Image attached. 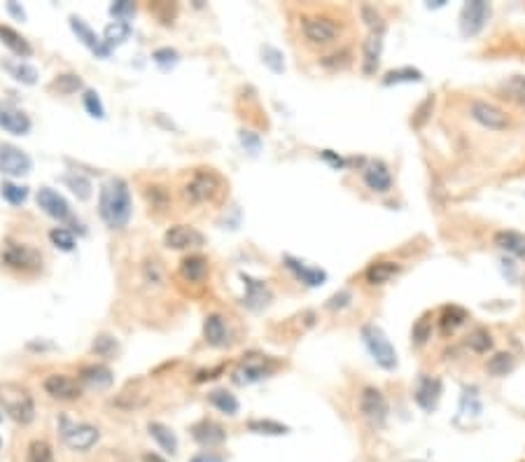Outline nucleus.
Segmentation results:
<instances>
[{"label": "nucleus", "mask_w": 525, "mask_h": 462, "mask_svg": "<svg viewBox=\"0 0 525 462\" xmlns=\"http://www.w3.org/2000/svg\"><path fill=\"white\" fill-rule=\"evenodd\" d=\"M98 213L113 229H122L131 220V191L122 178L108 180L98 194Z\"/></svg>", "instance_id": "obj_1"}, {"label": "nucleus", "mask_w": 525, "mask_h": 462, "mask_svg": "<svg viewBox=\"0 0 525 462\" xmlns=\"http://www.w3.org/2000/svg\"><path fill=\"white\" fill-rule=\"evenodd\" d=\"M0 406L21 425H28L36 418V404H33L31 392L16 383H0Z\"/></svg>", "instance_id": "obj_2"}, {"label": "nucleus", "mask_w": 525, "mask_h": 462, "mask_svg": "<svg viewBox=\"0 0 525 462\" xmlns=\"http://www.w3.org/2000/svg\"><path fill=\"white\" fill-rule=\"evenodd\" d=\"M362 339H364V346L369 348L371 357L376 359V364H380L383 369H395L397 367V352H395L393 343L388 341V336L383 334L380 327L364 325L362 327Z\"/></svg>", "instance_id": "obj_3"}, {"label": "nucleus", "mask_w": 525, "mask_h": 462, "mask_svg": "<svg viewBox=\"0 0 525 462\" xmlns=\"http://www.w3.org/2000/svg\"><path fill=\"white\" fill-rule=\"evenodd\" d=\"M301 31H303V38H306L311 45L325 47V45H332L336 40L338 23L334 19H329V16H306V19L301 21Z\"/></svg>", "instance_id": "obj_4"}, {"label": "nucleus", "mask_w": 525, "mask_h": 462, "mask_svg": "<svg viewBox=\"0 0 525 462\" xmlns=\"http://www.w3.org/2000/svg\"><path fill=\"white\" fill-rule=\"evenodd\" d=\"M271 372H274V362H271L269 357H261V355H250L239 362V367L234 369V383L236 385H252L261 381V378H266Z\"/></svg>", "instance_id": "obj_5"}, {"label": "nucleus", "mask_w": 525, "mask_h": 462, "mask_svg": "<svg viewBox=\"0 0 525 462\" xmlns=\"http://www.w3.org/2000/svg\"><path fill=\"white\" fill-rule=\"evenodd\" d=\"M3 264L16 268V271H38L42 266V255L31 246H19V243H10L3 250Z\"/></svg>", "instance_id": "obj_6"}, {"label": "nucleus", "mask_w": 525, "mask_h": 462, "mask_svg": "<svg viewBox=\"0 0 525 462\" xmlns=\"http://www.w3.org/2000/svg\"><path fill=\"white\" fill-rule=\"evenodd\" d=\"M360 411L371 427H383L388 420V401L376 388H364L360 394Z\"/></svg>", "instance_id": "obj_7"}, {"label": "nucleus", "mask_w": 525, "mask_h": 462, "mask_svg": "<svg viewBox=\"0 0 525 462\" xmlns=\"http://www.w3.org/2000/svg\"><path fill=\"white\" fill-rule=\"evenodd\" d=\"M33 168L31 157L24 149L10 145V142H0V173L12 175V178H21L28 175Z\"/></svg>", "instance_id": "obj_8"}, {"label": "nucleus", "mask_w": 525, "mask_h": 462, "mask_svg": "<svg viewBox=\"0 0 525 462\" xmlns=\"http://www.w3.org/2000/svg\"><path fill=\"white\" fill-rule=\"evenodd\" d=\"M490 16V5L484 0H469L464 3L460 12V31L462 36H477V33L486 26Z\"/></svg>", "instance_id": "obj_9"}, {"label": "nucleus", "mask_w": 525, "mask_h": 462, "mask_svg": "<svg viewBox=\"0 0 525 462\" xmlns=\"http://www.w3.org/2000/svg\"><path fill=\"white\" fill-rule=\"evenodd\" d=\"M42 388L49 394V397H54L58 401H73V399H80L82 397V385L75 381V378L66 376V374H52L45 378V383H42Z\"/></svg>", "instance_id": "obj_10"}, {"label": "nucleus", "mask_w": 525, "mask_h": 462, "mask_svg": "<svg viewBox=\"0 0 525 462\" xmlns=\"http://www.w3.org/2000/svg\"><path fill=\"white\" fill-rule=\"evenodd\" d=\"M217 189H219V178H217V175L210 173V171H201L187 182L184 194H187V199L192 201V204H201V201L213 199L217 194Z\"/></svg>", "instance_id": "obj_11"}, {"label": "nucleus", "mask_w": 525, "mask_h": 462, "mask_svg": "<svg viewBox=\"0 0 525 462\" xmlns=\"http://www.w3.org/2000/svg\"><path fill=\"white\" fill-rule=\"evenodd\" d=\"M164 243H166V248H171V250H187V248H201L203 243H206V238H203V233L194 229V226L175 224L164 233Z\"/></svg>", "instance_id": "obj_12"}, {"label": "nucleus", "mask_w": 525, "mask_h": 462, "mask_svg": "<svg viewBox=\"0 0 525 462\" xmlns=\"http://www.w3.org/2000/svg\"><path fill=\"white\" fill-rule=\"evenodd\" d=\"M63 425H66L63 427V441L73 451H89L98 441V430L94 425H87V423L68 425V420H63Z\"/></svg>", "instance_id": "obj_13"}, {"label": "nucleus", "mask_w": 525, "mask_h": 462, "mask_svg": "<svg viewBox=\"0 0 525 462\" xmlns=\"http://www.w3.org/2000/svg\"><path fill=\"white\" fill-rule=\"evenodd\" d=\"M469 112H472V117L481 126H486V129H493V131H502V129H506V124H509L506 115L499 110L497 105L486 103V100H474L472 107H469Z\"/></svg>", "instance_id": "obj_14"}, {"label": "nucleus", "mask_w": 525, "mask_h": 462, "mask_svg": "<svg viewBox=\"0 0 525 462\" xmlns=\"http://www.w3.org/2000/svg\"><path fill=\"white\" fill-rule=\"evenodd\" d=\"M0 129L14 133V136H26L31 131V120L19 107H14L10 103H0Z\"/></svg>", "instance_id": "obj_15"}, {"label": "nucleus", "mask_w": 525, "mask_h": 462, "mask_svg": "<svg viewBox=\"0 0 525 462\" xmlns=\"http://www.w3.org/2000/svg\"><path fill=\"white\" fill-rule=\"evenodd\" d=\"M192 436H194V441L201 443V446L213 448V446H219V443H224L227 432L222 425L215 423V420L203 418L197 425H192Z\"/></svg>", "instance_id": "obj_16"}, {"label": "nucleus", "mask_w": 525, "mask_h": 462, "mask_svg": "<svg viewBox=\"0 0 525 462\" xmlns=\"http://www.w3.org/2000/svg\"><path fill=\"white\" fill-rule=\"evenodd\" d=\"M38 206L45 210L49 217H54V220H66V217L71 215L68 201L52 187H40L38 189Z\"/></svg>", "instance_id": "obj_17"}, {"label": "nucleus", "mask_w": 525, "mask_h": 462, "mask_svg": "<svg viewBox=\"0 0 525 462\" xmlns=\"http://www.w3.org/2000/svg\"><path fill=\"white\" fill-rule=\"evenodd\" d=\"M71 28H73L75 36H78V40L82 42V45H87L94 54H98L100 58H108L110 56V47L96 36L94 31L87 26V23L80 19V16H75V14L71 16Z\"/></svg>", "instance_id": "obj_18"}, {"label": "nucleus", "mask_w": 525, "mask_h": 462, "mask_svg": "<svg viewBox=\"0 0 525 462\" xmlns=\"http://www.w3.org/2000/svg\"><path fill=\"white\" fill-rule=\"evenodd\" d=\"M203 336H206V341L215 348L227 346V343H229V327H227L224 317L217 313L208 315L206 322H203Z\"/></svg>", "instance_id": "obj_19"}, {"label": "nucleus", "mask_w": 525, "mask_h": 462, "mask_svg": "<svg viewBox=\"0 0 525 462\" xmlns=\"http://www.w3.org/2000/svg\"><path fill=\"white\" fill-rule=\"evenodd\" d=\"M241 278L245 283L243 304L248 306V308H261V306H266L269 299H271V292H269L266 285L261 283V280H257V278H250V275H245V273H241Z\"/></svg>", "instance_id": "obj_20"}, {"label": "nucleus", "mask_w": 525, "mask_h": 462, "mask_svg": "<svg viewBox=\"0 0 525 462\" xmlns=\"http://www.w3.org/2000/svg\"><path fill=\"white\" fill-rule=\"evenodd\" d=\"M439 394H442V383H439V378L422 376L420 381H418V388H416V401H418V406L425 409V411H432V409L437 406Z\"/></svg>", "instance_id": "obj_21"}, {"label": "nucleus", "mask_w": 525, "mask_h": 462, "mask_svg": "<svg viewBox=\"0 0 525 462\" xmlns=\"http://www.w3.org/2000/svg\"><path fill=\"white\" fill-rule=\"evenodd\" d=\"M80 383L89 385L94 390H103L113 385V372L103 364H87L80 369Z\"/></svg>", "instance_id": "obj_22"}, {"label": "nucleus", "mask_w": 525, "mask_h": 462, "mask_svg": "<svg viewBox=\"0 0 525 462\" xmlns=\"http://www.w3.org/2000/svg\"><path fill=\"white\" fill-rule=\"evenodd\" d=\"M364 182H367L369 189L380 191V194H383V191H388L393 187V175L385 168V164L374 162V164H369L367 168H364Z\"/></svg>", "instance_id": "obj_23"}, {"label": "nucleus", "mask_w": 525, "mask_h": 462, "mask_svg": "<svg viewBox=\"0 0 525 462\" xmlns=\"http://www.w3.org/2000/svg\"><path fill=\"white\" fill-rule=\"evenodd\" d=\"M285 264L290 271H294L296 278H299L301 283H306L308 288H318V285H323L327 280V273L323 271V268H311L294 257H285Z\"/></svg>", "instance_id": "obj_24"}, {"label": "nucleus", "mask_w": 525, "mask_h": 462, "mask_svg": "<svg viewBox=\"0 0 525 462\" xmlns=\"http://www.w3.org/2000/svg\"><path fill=\"white\" fill-rule=\"evenodd\" d=\"M380 49H383V40H380L378 33H371V36L364 40L362 45V56H364V73L374 75L380 61Z\"/></svg>", "instance_id": "obj_25"}, {"label": "nucleus", "mask_w": 525, "mask_h": 462, "mask_svg": "<svg viewBox=\"0 0 525 462\" xmlns=\"http://www.w3.org/2000/svg\"><path fill=\"white\" fill-rule=\"evenodd\" d=\"M0 40H3V45H5V47H10L16 56L28 58V56L33 54V47L28 45V40L24 38L21 33H16L14 28L3 26V23H0Z\"/></svg>", "instance_id": "obj_26"}, {"label": "nucleus", "mask_w": 525, "mask_h": 462, "mask_svg": "<svg viewBox=\"0 0 525 462\" xmlns=\"http://www.w3.org/2000/svg\"><path fill=\"white\" fill-rule=\"evenodd\" d=\"M147 432H150L152 439L159 443V448H162V451L171 453V456H173V453H177V436H175V432L168 425H164V423H150L147 425Z\"/></svg>", "instance_id": "obj_27"}, {"label": "nucleus", "mask_w": 525, "mask_h": 462, "mask_svg": "<svg viewBox=\"0 0 525 462\" xmlns=\"http://www.w3.org/2000/svg\"><path fill=\"white\" fill-rule=\"evenodd\" d=\"M180 273H182V278H184V280H189V283H201L203 278H206V273H208V259H206V257H199V255L182 259Z\"/></svg>", "instance_id": "obj_28"}, {"label": "nucleus", "mask_w": 525, "mask_h": 462, "mask_svg": "<svg viewBox=\"0 0 525 462\" xmlns=\"http://www.w3.org/2000/svg\"><path fill=\"white\" fill-rule=\"evenodd\" d=\"M397 273H400V264H395V262H376V264H371L367 268L364 278H367V283H371V285H383Z\"/></svg>", "instance_id": "obj_29"}, {"label": "nucleus", "mask_w": 525, "mask_h": 462, "mask_svg": "<svg viewBox=\"0 0 525 462\" xmlns=\"http://www.w3.org/2000/svg\"><path fill=\"white\" fill-rule=\"evenodd\" d=\"M495 246L506 250V252H514V255H519V257H525V236L519 231L495 233Z\"/></svg>", "instance_id": "obj_30"}, {"label": "nucleus", "mask_w": 525, "mask_h": 462, "mask_svg": "<svg viewBox=\"0 0 525 462\" xmlns=\"http://www.w3.org/2000/svg\"><path fill=\"white\" fill-rule=\"evenodd\" d=\"M464 320H467V310L460 306H448L444 308L442 317H439V325H442V332L448 334L458 330L460 325H464Z\"/></svg>", "instance_id": "obj_31"}, {"label": "nucleus", "mask_w": 525, "mask_h": 462, "mask_svg": "<svg viewBox=\"0 0 525 462\" xmlns=\"http://www.w3.org/2000/svg\"><path fill=\"white\" fill-rule=\"evenodd\" d=\"M208 399H210V404H213L217 411H222V414H227V416H236V414H239V399H236L232 392H227V390H213Z\"/></svg>", "instance_id": "obj_32"}, {"label": "nucleus", "mask_w": 525, "mask_h": 462, "mask_svg": "<svg viewBox=\"0 0 525 462\" xmlns=\"http://www.w3.org/2000/svg\"><path fill=\"white\" fill-rule=\"evenodd\" d=\"M129 33H131L129 21H113V23H108L103 31V42L113 49L117 45H122V42L129 38Z\"/></svg>", "instance_id": "obj_33"}, {"label": "nucleus", "mask_w": 525, "mask_h": 462, "mask_svg": "<svg viewBox=\"0 0 525 462\" xmlns=\"http://www.w3.org/2000/svg\"><path fill=\"white\" fill-rule=\"evenodd\" d=\"M0 196H3L10 206H21L28 199V187L14 182H3L0 184Z\"/></svg>", "instance_id": "obj_34"}, {"label": "nucleus", "mask_w": 525, "mask_h": 462, "mask_svg": "<svg viewBox=\"0 0 525 462\" xmlns=\"http://www.w3.org/2000/svg\"><path fill=\"white\" fill-rule=\"evenodd\" d=\"M63 180H66L68 187L73 189V194L78 196V199L87 201L91 196V182H89L87 175H82V173H68Z\"/></svg>", "instance_id": "obj_35"}, {"label": "nucleus", "mask_w": 525, "mask_h": 462, "mask_svg": "<svg viewBox=\"0 0 525 462\" xmlns=\"http://www.w3.org/2000/svg\"><path fill=\"white\" fill-rule=\"evenodd\" d=\"M5 68H7V73H10L16 82H24V84H36L38 82V70L33 68L31 63H24V61H19V63H5Z\"/></svg>", "instance_id": "obj_36"}, {"label": "nucleus", "mask_w": 525, "mask_h": 462, "mask_svg": "<svg viewBox=\"0 0 525 462\" xmlns=\"http://www.w3.org/2000/svg\"><path fill=\"white\" fill-rule=\"evenodd\" d=\"M504 94L509 96L514 103H519L521 107H525V75H514L504 84H502Z\"/></svg>", "instance_id": "obj_37"}, {"label": "nucleus", "mask_w": 525, "mask_h": 462, "mask_svg": "<svg viewBox=\"0 0 525 462\" xmlns=\"http://www.w3.org/2000/svg\"><path fill=\"white\" fill-rule=\"evenodd\" d=\"M26 462H54L52 446L42 439L31 441V446L26 451Z\"/></svg>", "instance_id": "obj_38"}, {"label": "nucleus", "mask_w": 525, "mask_h": 462, "mask_svg": "<svg viewBox=\"0 0 525 462\" xmlns=\"http://www.w3.org/2000/svg\"><path fill=\"white\" fill-rule=\"evenodd\" d=\"M248 430L255 432V434H266V436H281V434H287V427L276 423V420H250L248 423Z\"/></svg>", "instance_id": "obj_39"}, {"label": "nucleus", "mask_w": 525, "mask_h": 462, "mask_svg": "<svg viewBox=\"0 0 525 462\" xmlns=\"http://www.w3.org/2000/svg\"><path fill=\"white\" fill-rule=\"evenodd\" d=\"M514 369V357L509 352H497L495 357L488 359V372L493 376H506Z\"/></svg>", "instance_id": "obj_40"}, {"label": "nucleus", "mask_w": 525, "mask_h": 462, "mask_svg": "<svg viewBox=\"0 0 525 462\" xmlns=\"http://www.w3.org/2000/svg\"><path fill=\"white\" fill-rule=\"evenodd\" d=\"M52 89H58L61 94H75L78 89H82V80H80V75H75V73L58 75L52 82Z\"/></svg>", "instance_id": "obj_41"}, {"label": "nucleus", "mask_w": 525, "mask_h": 462, "mask_svg": "<svg viewBox=\"0 0 525 462\" xmlns=\"http://www.w3.org/2000/svg\"><path fill=\"white\" fill-rule=\"evenodd\" d=\"M49 241L63 252H71L75 248V236L68 229H63V226H54V229L49 231Z\"/></svg>", "instance_id": "obj_42"}, {"label": "nucleus", "mask_w": 525, "mask_h": 462, "mask_svg": "<svg viewBox=\"0 0 525 462\" xmlns=\"http://www.w3.org/2000/svg\"><path fill=\"white\" fill-rule=\"evenodd\" d=\"M422 73L416 68H400V70H390L383 78V84H397V82H420Z\"/></svg>", "instance_id": "obj_43"}, {"label": "nucleus", "mask_w": 525, "mask_h": 462, "mask_svg": "<svg viewBox=\"0 0 525 462\" xmlns=\"http://www.w3.org/2000/svg\"><path fill=\"white\" fill-rule=\"evenodd\" d=\"M82 100H84V110H87L91 117H96V120H103V117H105V107H103V103H100V98H98L96 91H91V89L84 91Z\"/></svg>", "instance_id": "obj_44"}, {"label": "nucleus", "mask_w": 525, "mask_h": 462, "mask_svg": "<svg viewBox=\"0 0 525 462\" xmlns=\"http://www.w3.org/2000/svg\"><path fill=\"white\" fill-rule=\"evenodd\" d=\"M152 58H155V63L162 70H171L173 65L177 63V58H180V54H177L175 49H171V47H162V49H157V52L152 54Z\"/></svg>", "instance_id": "obj_45"}, {"label": "nucleus", "mask_w": 525, "mask_h": 462, "mask_svg": "<svg viewBox=\"0 0 525 462\" xmlns=\"http://www.w3.org/2000/svg\"><path fill=\"white\" fill-rule=\"evenodd\" d=\"M469 348L474 352H486L493 348V339H490L488 330H474L469 334Z\"/></svg>", "instance_id": "obj_46"}, {"label": "nucleus", "mask_w": 525, "mask_h": 462, "mask_svg": "<svg viewBox=\"0 0 525 462\" xmlns=\"http://www.w3.org/2000/svg\"><path fill=\"white\" fill-rule=\"evenodd\" d=\"M110 14H113L117 21L131 19V16L135 14V3L133 0H115V3L110 5Z\"/></svg>", "instance_id": "obj_47"}, {"label": "nucleus", "mask_w": 525, "mask_h": 462, "mask_svg": "<svg viewBox=\"0 0 525 462\" xmlns=\"http://www.w3.org/2000/svg\"><path fill=\"white\" fill-rule=\"evenodd\" d=\"M115 350H117L115 336H108V334L96 336V341H94V352H96V355H100V357H110Z\"/></svg>", "instance_id": "obj_48"}, {"label": "nucleus", "mask_w": 525, "mask_h": 462, "mask_svg": "<svg viewBox=\"0 0 525 462\" xmlns=\"http://www.w3.org/2000/svg\"><path fill=\"white\" fill-rule=\"evenodd\" d=\"M362 16H364V21H367V26L371 28V33H383V28H385V23H383V19H380V14L374 10V7L371 5H364L362 7Z\"/></svg>", "instance_id": "obj_49"}, {"label": "nucleus", "mask_w": 525, "mask_h": 462, "mask_svg": "<svg viewBox=\"0 0 525 462\" xmlns=\"http://www.w3.org/2000/svg\"><path fill=\"white\" fill-rule=\"evenodd\" d=\"M261 54H264V63L269 65L271 70L274 73H283V54L278 52V49H274V47H264L261 49Z\"/></svg>", "instance_id": "obj_50"}, {"label": "nucleus", "mask_w": 525, "mask_h": 462, "mask_svg": "<svg viewBox=\"0 0 525 462\" xmlns=\"http://www.w3.org/2000/svg\"><path fill=\"white\" fill-rule=\"evenodd\" d=\"M430 332H432V325H430V317H420V320L413 325V341L418 343V346H422L427 339H430Z\"/></svg>", "instance_id": "obj_51"}, {"label": "nucleus", "mask_w": 525, "mask_h": 462, "mask_svg": "<svg viewBox=\"0 0 525 462\" xmlns=\"http://www.w3.org/2000/svg\"><path fill=\"white\" fill-rule=\"evenodd\" d=\"M241 142H243L245 147H250L252 152H257V149H259V138L252 131H243L241 133Z\"/></svg>", "instance_id": "obj_52"}, {"label": "nucleus", "mask_w": 525, "mask_h": 462, "mask_svg": "<svg viewBox=\"0 0 525 462\" xmlns=\"http://www.w3.org/2000/svg\"><path fill=\"white\" fill-rule=\"evenodd\" d=\"M348 301H350V294L341 292V294H336V297H332V301H329V308H343Z\"/></svg>", "instance_id": "obj_53"}, {"label": "nucleus", "mask_w": 525, "mask_h": 462, "mask_svg": "<svg viewBox=\"0 0 525 462\" xmlns=\"http://www.w3.org/2000/svg\"><path fill=\"white\" fill-rule=\"evenodd\" d=\"M189 462H224V460L215 456V453H199V456H194Z\"/></svg>", "instance_id": "obj_54"}, {"label": "nucleus", "mask_w": 525, "mask_h": 462, "mask_svg": "<svg viewBox=\"0 0 525 462\" xmlns=\"http://www.w3.org/2000/svg\"><path fill=\"white\" fill-rule=\"evenodd\" d=\"M7 12H10L12 16H16V19H26V12H24V7H19L14 3V0H10V3H7Z\"/></svg>", "instance_id": "obj_55"}, {"label": "nucleus", "mask_w": 525, "mask_h": 462, "mask_svg": "<svg viewBox=\"0 0 525 462\" xmlns=\"http://www.w3.org/2000/svg\"><path fill=\"white\" fill-rule=\"evenodd\" d=\"M142 462H168V460L157 456V453H145V456H142Z\"/></svg>", "instance_id": "obj_56"}, {"label": "nucleus", "mask_w": 525, "mask_h": 462, "mask_svg": "<svg viewBox=\"0 0 525 462\" xmlns=\"http://www.w3.org/2000/svg\"><path fill=\"white\" fill-rule=\"evenodd\" d=\"M0 446H3V439H0Z\"/></svg>", "instance_id": "obj_57"}, {"label": "nucleus", "mask_w": 525, "mask_h": 462, "mask_svg": "<svg viewBox=\"0 0 525 462\" xmlns=\"http://www.w3.org/2000/svg\"><path fill=\"white\" fill-rule=\"evenodd\" d=\"M0 420H3V416H0Z\"/></svg>", "instance_id": "obj_58"}]
</instances>
